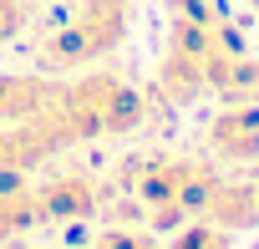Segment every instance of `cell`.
<instances>
[{"mask_svg":"<svg viewBox=\"0 0 259 249\" xmlns=\"http://www.w3.org/2000/svg\"><path fill=\"white\" fill-rule=\"evenodd\" d=\"M173 249H234V239H229V229H219V224L203 219V224H188Z\"/></svg>","mask_w":259,"mask_h":249,"instance_id":"obj_8","label":"cell"},{"mask_svg":"<svg viewBox=\"0 0 259 249\" xmlns=\"http://www.w3.org/2000/svg\"><path fill=\"white\" fill-rule=\"evenodd\" d=\"M229 102H254L259 107V61H249V56H239L234 66H229V76H224V87H219Z\"/></svg>","mask_w":259,"mask_h":249,"instance_id":"obj_7","label":"cell"},{"mask_svg":"<svg viewBox=\"0 0 259 249\" xmlns=\"http://www.w3.org/2000/svg\"><path fill=\"white\" fill-rule=\"evenodd\" d=\"M61 148H71V143H66L61 122L51 112L36 117V122H0V178H16V173L46 163Z\"/></svg>","mask_w":259,"mask_h":249,"instance_id":"obj_1","label":"cell"},{"mask_svg":"<svg viewBox=\"0 0 259 249\" xmlns=\"http://www.w3.org/2000/svg\"><path fill=\"white\" fill-rule=\"evenodd\" d=\"M87 249H158L148 234H138V229H117V234H102L97 244H87Z\"/></svg>","mask_w":259,"mask_h":249,"instance_id":"obj_9","label":"cell"},{"mask_svg":"<svg viewBox=\"0 0 259 249\" xmlns=\"http://www.w3.org/2000/svg\"><path fill=\"white\" fill-rule=\"evenodd\" d=\"M203 143H208V153H219L229 163H254L259 158V107L254 102H229L224 112L208 117Z\"/></svg>","mask_w":259,"mask_h":249,"instance_id":"obj_2","label":"cell"},{"mask_svg":"<svg viewBox=\"0 0 259 249\" xmlns=\"http://www.w3.org/2000/svg\"><path fill=\"white\" fill-rule=\"evenodd\" d=\"M36 219H41V209H36V188L21 183V173H16V178H0V239L21 234V229L36 224Z\"/></svg>","mask_w":259,"mask_h":249,"instance_id":"obj_6","label":"cell"},{"mask_svg":"<svg viewBox=\"0 0 259 249\" xmlns=\"http://www.w3.org/2000/svg\"><path fill=\"white\" fill-rule=\"evenodd\" d=\"M36 209L41 219H87L97 209V183L87 173H56L36 188Z\"/></svg>","mask_w":259,"mask_h":249,"instance_id":"obj_4","label":"cell"},{"mask_svg":"<svg viewBox=\"0 0 259 249\" xmlns=\"http://www.w3.org/2000/svg\"><path fill=\"white\" fill-rule=\"evenodd\" d=\"M61 81L41 71H6L0 76V122H36L56 107Z\"/></svg>","mask_w":259,"mask_h":249,"instance_id":"obj_3","label":"cell"},{"mask_svg":"<svg viewBox=\"0 0 259 249\" xmlns=\"http://www.w3.org/2000/svg\"><path fill=\"white\" fill-rule=\"evenodd\" d=\"M208 224H219V229H249V224H259V188H249V183H224V178H213V188H208V198H203V209H198Z\"/></svg>","mask_w":259,"mask_h":249,"instance_id":"obj_5","label":"cell"}]
</instances>
